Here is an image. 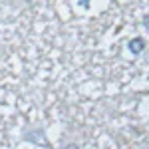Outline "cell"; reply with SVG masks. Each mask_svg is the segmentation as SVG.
Returning <instances> with one entry per match:
<instances>
[{"mask_svg":"<svg viewBox=\"0 0 149 149\" xmlns=\"http://www.w3.org/2000/svg\"><path fill=\"white\" fill-rule=\"evenodd\" d=\"M20 137H22V141L34 143L38 147H44V149L50 147V143H48V139H46V131L42 127H26L20 133Z\"/></svg>","mask_w":149,"mask_h":149,"instance_id":"6da1fadb","label":"cell"},{"mask_svg":"<svg viewBox=\"0 0 149 149\" xmlns=\"http://www.w3.org/2000/svg\"><path fill=\"white\" fill-rule=\"evenodd\" d=\"M127 50H129V54L131 56H141L143 52H145V40L143 38H131L129 42H127Z\"/></svg>","mask_w":149,"mask_h":149,"instance_id":"7a4b0ae2","label":"cell"},{"mask_svg":"<svg viewBox=\"0 0 149 149\" xmlns=\"http://www.w3.org/2000/svg\"><path fill=\"white\" fill-rule=\"evenodd\" d=\"M60 149H81V147L78 145V143H64Z\"/></svg>","mask_w":149,"mask_h":149,"instance_id":"3957f363","label":"cell"},{"mask_svg":"<svg viewBox=\"0 0 149 149\" xmlns=\"http://www.w3.org/2000/svg\"><path fill=\"white\" fill-rule=\"evenodd\" d=\"M90 2L92 0H78V4H80L81 8H90Z\"/></svg>","mask_w":149,"mask_h":149,"instance_id":"277c9868","label":"cell"},{"mask_svg":"<svg viewBox=\"0 0 149 149\" xmlns=\"http://www.w3.org/2000/svg\"><path fill=\"white\" fill-rule=\"evenodd\" d=\"M143 28H145V30L149 32V14L145 16V18H143Z\"/></svg>","mask_w":149,"mask_h":149,"instance_id":"5b68a950","label":"cell"}]
</instances>
